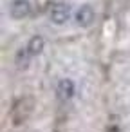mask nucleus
I'll list each match as a JSON object with an SVG mask.
<instances>
[{
	"instance_id": "39448f33",
	"label": "nucleus",
	"mask_w": 130,
	"mask_h": 132,
	"mask_svg": "<svg viewBox=\"0 0 130 132\" xmlns=\"http://www.w3.org/2000/svg\"><path fill=\"white\" fill-rule=\"evenodd\" d=\"M44 47H45V40H44L40 35H36V36H33V38L27 42L25 51H27L31 56H38V54L44 51Z\"/></svg>"
},
{
	"instance_id": "f257e3e1",
	"label": "nucleus",
	"mask_w": 130,
	"mask_h": 132,
	"mask_svg": "<svg viewBox=\"0 0 130 132\" xmlns=\"http://www.w3.org/2000/svg\"><path fill=\"white\" fill-rule=\"evenodd\" d=\"M49 18L56 26H63L71 18V6L65 2H54L49 9Z\"/></svg>"
},
{
	"instance_id": "7ed1b4c3",
	"label": "nucleus",
	"mask_w": 130,
	"mask_h": 132,
	"mask_svg": "<svg viewBox=\"0 0 130 132\" xmlns=\"http://www.w3.org/2000/svg\"><path fill=\"white\" fill-rule=\"evenodd\" d=\"M31 2L29 0H13L9 4V15L11 18L15 20H22V18H27L31 15Z\"/></svg>"
},
{
	"instance_id": "20e7f679",
	"label": "nucleus",
	"mask_w": 130,
	"mask_h": 132,
	"mask_svg": "<svg viewBox=\"0 0 130 132\" xmlns=\"http://www.w3.org/2000/svg\"><path fill=\"white\" fill-rule=\"evenodd\" d=\"M56 94L62 101H69L76 94V83L71 78H62L56 85Z\"/></svg>"
},
{
	"instance_id": "f03ea898",
	"label": "nucleus",
	"mask_w": 130,
	"mask_h": 132,
	"mask_svg": "<svg viewBox=\"0 0 130 132\" xmlns=\"http://www.w3.org/2000/svg\"><path fill=\"white\" fill-rule=\"evenodd\" d=\"M74 20H76V24H78L80 27H90V26L94 24V20H96V11H94V7L89 6V4L80 6L78 11L74 13Z\"/></svg>"
}]
</instances>
